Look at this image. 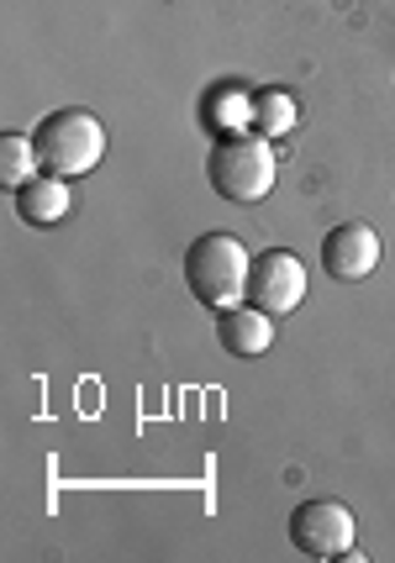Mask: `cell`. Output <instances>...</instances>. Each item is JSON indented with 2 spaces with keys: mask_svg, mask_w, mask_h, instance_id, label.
I'll list each match as a JSON object with an SVG mask.
<instances>
[{
  "mask_svg": "<svg viewBox=\"0 0 395 563\" xmlns=\"http://www.w3.org/2000/svg\"><path fill=\"white\" fill-rule=\"evenodd\" d=\"M206 179H211V190L222 200H232V206H259V200L274 190V179H279L274 143L259 137V132L217 137V143H211V158H206Z\"/></svg>",
  "mask_w": 395,
  "mask_h": 563,
  "instance_id": "6da1fadb",
  "label": "cell"
},
{
  "mask_svg": "<svg viewBox=\"0 0 395 563\" xmlns=\"http://www.w3.org/2000/svg\"><path fill=\"white\" fill-rule=\"evenodd\" d=\"M380 232L364 227V221H343V227H332L327 232V243H321V269L327 279H338V285H353V279H370L380 269Z\"/></svg>",
  "mask_w": 395,
  "mask_h": 563,
  "instance_id": "8992f818",
  "label": "cell"
},
{
  "mask_svg": "<svg viewBox=\"0 0 395 563\" xmlns=\"http://www.w3.org/2000/svg\"><path fill=\"white\" fill-rule=\"evenodd\" d=\"M248 274H253V258H248V247L232 232H206L185 253V285H190V295H196L206 311L243 306Z\"/></svg>",
  "mask_w": 395,
  "mask_h": 563,
  "instance_id": "7a4b0ae2",
  "label": "cell"
},
{
  "mask_svg": "<svg viewBox=\"0 0 395 563\" xmlns=\"http://www.w3.org/2000/svg\"><path fill=\"white\" fill-rule=\"evenodd\" d=\"M300 295H306V269L290 247H270L253 258V274H248V306L270 311V317H285L296 311Z\"/></svg>",
  "mask_w": 395,
  "mask_h": 563,
  "instance_id": "5b68a950",
  "label": "cell"
},
{
  "mask_svg": "<svg viewBox=\"0 0 395 563\" xmlns=\"http://www.w3.org/2000/svg\"><path fill=\"white\" fill-rule=\"evenodd\" d=\"M290 542L306 559H348L353 553V511L343 500H300L290 511Z\"/></svg>",
  "mask_w": 395,
  "mask_h": 563,
  "instance_id": "277c9868",
  "label": "cell"
},
{
  "mask_svg": "<svg viewBox=\"0 0 395 563\" xmlns=\"http://www.w3.org/2000/svg\"><path fill=\"white\" fill-rule=\"evenodd\" d=\"M206 122L217 137H232V132H253V90L243 85H217L206 96Z\"/></svg>",
  "mask_w": 395,
  "mask_h": 563,
  "instance_id": "9c48e42d",
  "label": "cell"
},
{
  "mask_svg": "<svg viewBox=\"0 0 395 563\" xmlns=\"http://www.w3.org/2000/svg\"><path fill=\"white\" fill-rule=\"evenodd\" d=\"M32 143H37V164L48 174H64V179H79V174L100 169L106 158V126H100L96 111H48L43 122L32 126Z\"/></svg>",
  "mask_w": 395,
  "mask_h": 563,
  "instance_id": "3957f363",
  "label": "cell"
},
{
  "mask_svg": "<svg viewBox=\"0 0 395 563\" xmlns=\"http://www.w3.org/2000/svg\"><path fill=\"white\" fill-rule=\"evenodd\" d=\"M217 343L232 358H259L274 343V317L259 311V306H248V300L243 306H227V311H217Z\"/></svg>",
  "mask_w": 395,
  "mask_h": 563,
  "instance_id": "52a82bcc",
  "label": "cell"
},
{
  "mask_svg": "<svg viewBox=\"0 0 395 563\" xmlns=\"http://www.w3.org/2000/svg\"><path fill=\"white\" fill-rule=\"evenodd\" d=\"M37 169H43V164H37V143L6 132V137H0V185H6V190H22Z\"/></svg>",
  "mask_w": 395,
  "mask_h": 563,
  "instance_id": "8fae6325",
  "label": "cell"
},
{
  "mask_svg": "<svg viewBox=\"0 0 395 563\" xmlns=\"http://www.w3.org/2000/svg\"><path fill=\"white\" fill-rule=\"evenodd\" d=\"M296 100H290V90H253V132L259 137H270V143H279V137H290L296 132Z\"/></svg>",
  "mask_w": 395,
  "mask_h": 563,
  "instance_id": "30bf717a",
  "label": "cell"
},
{
  "mask_svg": "<svg viewBox=\"0 0 395 563\" xmlns=\"http://www.w3.org/2000/svg\"><path fill=\"white\" fill-rule=\"evenodd\" d=\"M11 196H17V217H22L26 227H58V221L69 217V206H75L69 179H64V174H48V169H37L22 190H11Z\"/></svg>",
  "mask_w": 395,
  "mask_h": 563,
  "instance_id": "ba28073f",
  "label": "cell"
}]
</instances>
